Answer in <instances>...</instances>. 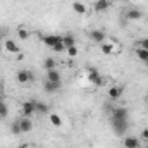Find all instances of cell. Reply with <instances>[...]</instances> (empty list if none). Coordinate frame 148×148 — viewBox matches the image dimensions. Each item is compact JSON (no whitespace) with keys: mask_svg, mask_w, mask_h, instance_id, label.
I'll list each match as a JSON object with an SVG mask.
<instances>
[{"mask_svg":"<svg viewBox=\"0 0 148 148\" xmlns=\"http://www.w3.org/2000/svg\"><path fill=\"white\" fill-rule=\"evenodd\" d=\"M17 122H19V127H21V133L24 134V133H29V131H33V121H31V117H19L17 119Z\"/></svg>","mask_w":148,"mask_h":148,"instance_id":"obj_5","label":"cell"},{"mask_svg":"<svg viewBox=\"0 0 148 148\" xmlns=\"http://www.w3.org/2000/svg\"><path fill=\"white\" fill-rule=\"evenodd\" d=\"M7 115H9V105L2 100L0 102V119H5Z\"/></svg>","mask_w":148,"mask_h":148,"instance_id":"obj_24","label":"cell"},{"mask_svg":"<svg viewBox=\"0 0 148 148\" xmlns=\"http://www.w3.org/2000/svg\"><path fill=\"white\" fill-rule=\"evenodd\" d=\"M143 148H148V143H147V145H145V147H143Z\"/></svg>","mask_w":148,"mask_h":148,"instance_id":"obj_33","label":"cell"},{"mask_svg":"<svg viewBox=\"0 0 148 148\" xmlns=\"http://www.w3.org/2000/svg\"><path fill=\"white\" fill-rule=\"evenodd\" d=\"M134 55L141 60V62H145V60H148V50H145V48H141V47H136L134 48Z\"/></svg>","mask_w":148,"mask_h":148,"instance_id":"obj_19","label":"cell"},{"mask_svg":"<svg viewBox=\"0 0 148 148\" xmlns=\"http://www.w3.org/2000/svg\"><path fill=\"white\" fill-rule=\"evenodd\" d=\"M10 133H12V134H23V133H21V127H19V122H17V121H14V122H12V126H10Z\"/></svg>","mask_w":148,"mask_h":148,"instance_id":"obj_25","label":"cell"},{"mask_svg":"<svg viewBox=\"0 0 148 148\" xmlns=\"http://www.w3.org/2000/svg\"><path fill=\"white\" fill-rule=\"evenodd\" d=\"M0 38H2V35H0Z\"/></svg>","mask_w":148,"mask_h":148,"instance_id":"obj_36","label":"cell"},{"mask_svg":"<svg viewBox=\"0 0 148 148\" xmlns=\"http://www.w3.org/2000/svg\"><path fill=\"white\" fill-rule=\"evenodd\" d=\"M112 127H114V133L122 136L126 134L127 131V119H112Z\"/></svg>","mask_w":148,"mask_h":148,"instance_id":"obj_3","label":"cell"},{"mask_svg":"<svg viewBox=\"0 0 148 148\" xmlns=\"http://www.w3.org/2000/svg\"><path fill=\"white\" fill-rule=\"evenodd\" d=\"M3 48H5V52H9V53H16V55L21 53V52H19L21 48H19V45H17L14 40H5V41H3Z\"/></svg>","mask_w":148,"mask_h":148,"instance_id":"obj_9","label":"cell"},{"mask_svg":"<svg viewBox=\"0 0 148 148\" xmlns=\"http://www.w3.org/2000/svg\"><path fill=\"white\" fill-rule=\"evenodd\" d=\"M141 17H143V12L140 9H129L126 12V19L127 21H140Z\"/></svg>","mask_w":148,"mask_h":148,"instance_id":"obj_13","label":"cell"},{"mask_svg":"<svg viewBox=\"0 0 148 148\" xmlns=\"http://www.w3.org/2000/svg\"><path fill=\"white\" fill-rule=\"evenodd\" d=\"M2 100H3V97H2V93H0V102H2Z\"/></svg>","mask_w":148,"mask_h":148,"instance_id":"obj_32","label":"cell"},{"mask_svg":"<svg viewBox=\"0 0 148 148\" xmlns=\"http://www.w3.org/2000/svg\"><path fill=\"white\" fill-rule=\"evenodd\" d=\"M48 112H50L48 105L43 103V102H40V100H36V114H48Z\"/></svg>","mask_w":148,"mask_h":148,"instance_id":"obj_23","label":"cell"},{"mask_svg":"<svg viewBox=\"0 0 148 148\" xmlns=\"http://www.w3.org/2000/svg\"><path fill=\"white\" fill-rule=\"evenodd\" d=\"M19 148H29V145H28V143H24V145H21Z\"/></svg>","mask_w":148,"mask_h":148,"instance_id":"obj_31","label":"cell"},{"mask_svg":"<svg viewBox=\"0 0 148 148\" xmlns=\"http://www.w3.org/2000/svg\"><path fill=\"white\" fill-rule=\"evenodd\" d=\"M110 115H112V119H127L129 110L126 107H114V110H112Z\"/></svg>","mask_w":148,"mask_h":148,"instance_id":"obj_11","label":"cell"},{"mask_svg":"<svg viewBox=\"0 0 148 148\" xmlns=\"http://www.w3.org/2000/svg\"><path fill=\"white\" fill-rule=\"evenodd\" d=\"M43 88H45V91H47V93H57V91L62 88V81H60V83H53V81H48V79H45V83H43Z\"/></svg>","mask_w":148,"mask_h":148,"instance_id":"obj_8","label":"cell"},{"mask_svg":"<svg viewBox=\"0 0 148 148\" xmlns=\"http://www.w3.org/2000/svg\"><path fill=\"white\" fill-rule=\"evenodd\" d=\"M141 140H143V141H148V127H145V129L141 131Z\"/></svg>","mask_w":148,"mask_h":148,"instance_id":"obj_30","label":"cell"},{"mask_svg":"<svg viewBox=\"0 0 148 148\" xmlns=\"http://www.w3.org/2000/svg\"><path fill=\"white\" fill-rule=\"evenodd\" d=\"M16 81L19 84H28L29 81H33V73L28 71V69H19L16 73Z\"/></svg>","mask_w":148,"mask_h":148,"instance_id":"obj_4","label":"cell"},{"mask_svg":"<svg viewBox=\"0 0 148 148\" xmlns=\"http://www.w3.org/2000/svg\"><path fill=\"white\" fill-rule=\"evenodd\" d=\"M62 43H64L66 48H69V47H74L76 45V40H74L73 35H64L62 36Z\"/></svg>","mask_w":148,"mask_h":148,"instance_id":"obj_22","label":"cell"},{"mask_svg":"<svg viewBox=\"0 0 148 148\" xmlns=\"http://www.w3.org/2000/svg\"><path fill=\"white\" fill-rule=\"evenodd\" d=\"M100 76H102V74H100V71H98L97 67H88V69H86V77H88V81H90L91 84H93Z\"/></svg>","mask_w":148,"mask_h":148,"instance_id":"obj_15","label":"cell"},{"mask_svg":"<svg viewBox=\"0 0 148 148\" xmlns=\"http://www.w3.org/2000/svg\"><path fill=\"white\" fill-rule=\"evenodd\" d=\"M47 79H48V81H53V83H60V81H62L60 73H59L57 69H50V71H47Z\"/></svg>","mask_w":148,"mask_h":148,"instance_id":"obj_17","label":"cell"},{"mask_svg":"<svg viewBox=\"0 0 148 148\" xmlns=\"http://www.w3.org/2000/svg\"><path fill=\"white\" fill-rule=\"evenodd\" d=\"M55 66H57V60H55L53 57H47V59H45V62H43V67H45L47 71L55 69Z\"/></svg>","mask_w":148,"mask_h":148,"instance_id":"obj_20","label":"cell"},{"mask_svg":"<svg viewBox=\"0 0 148 148\" xmlns=\"http://www.w3.org/2000/svg\"><path fill=\"white\" fill-rule=\"evenodd\" d=\"M122 93H124V88L122 86H119V84H114L109 88V91H107V95H109V98H110L112 102H117L121 97H122Z\"/></svg>","mask_w":148,"mask_h":148,"instance_id":"obj_6","label":"cell"},{"mask_svg":"<svg viewBox=\"0 0 148 148\" xmlns=\"http://www.w3.org/2000/svg\"><path fill=\"white\" fill-rule=\"evenodd\" d=\"M145 64H147V66H148V60H145Z\"/></svg>","mask_w":148,"mask_h":148,"instance_id":"obj_35","label":"cell"},{"mask_svg":"<svg viewBox=\"0 0 148 148\" xmlns=\"http://www.w3.org/2000/svg\"><path fill=\"white\" fill-rule=\"evenodd\" d=\"M36 114V100H26L21 103V115L23 117H31Z\"/></svg>","mask_w":148,"mask_h":148,"instance_id":"obj_1","label":"cell"},{"mask_svg":"<svg viewBox=\"0 0 148 148\" xmlns=\"http://www.w3.org/2000/svg\"><path fill=\"white\" fill-rule=\"evenodd\" d=\"M48 121H50V124H52L53 127H60V126H62V119H60V115L55 114V112L48 114Z\"/></svg>","mask_w":148,"mask_h":148,"instance_id":"obj_18","label":"cell"},{"mask_svg":"<svg viewBox=\"0 0 148 148\" xmlns=\"http://www.w3.org/2000/svg\"><path fill=\"white\" fill-rule=\"evenodd\" d=\"M29 29L28 28H24V26H19L17 28V36H19V40H28L29 38Z\"/></svg>","mask_w":148,"mask_h":148,"instance_id":"obj_21","label":"cell"},{"mask_svg":"<svg viewBox=\"0 0 148 148\" xmlns=\"http://www.w3.org/2000/svg\"><path fill=\"white\" fill-rule=\"evenodd\" d=\"M124 147L126 148H141V141L136 136H126L124 138Z\"/></svg>","mask_w":148,"mask_h":148,"instance_id":"obj_12","label":"cell"},{"mask_svg":"<svg viewBox=\"0 0 148 148\" xmlns=\"http://www.w3.org/2000/svg\"><path fill=\"white\" fill-rule=\"evenodd\" d=\"M136 47H141V48L148 50V38H141L140 41H136Z\"/></svg>","mask_w":148,"mask_h":148,"instance_id":"obj_27","label":"cell"},{"mask_svg":"<svg viewBox=\"0 0 148 148\" xmlns=\"http://www.w3.org/2000/svg\"><path fill=\"white\" fill-rule=\"evenodd\" d=\"M103 84H105V77H103V76H100V77L93 83V86H97V88H102Z\"/></svg>","mask_w":148,"mask_h":148,"instance_id":"obj_29","label":"cell"},{"mask_svg":"<svg viewBox=\"0 0 148 148\" xmlns=\"http://www.w3.org/2000/svg\"><path fill=\"white\" fill-rule=\"evenodd\" d=\"M110 5H112L110 0H97V2L93 3V9H95L97 12H105Z\"/></svg>","mask_w":148,"mask_h":148,"instance_id":"obj_14","label":"cell"},{"mask_svg":"<svg viewBox=\"0 0 148 148\" xmlns=\"http://www.w3.org/2000/svg\"><path fill=\"white\" fill-rule=\"evenodd\" d=\"M90 38H91L95 43L102 45V43L105 41V38H107V36H105V33H103L102 29H91V31H90Z\"/></svg>","mask_w":148,"mask_h":148,"instance_id":"obj_10","label":"cell"},{"mask_svg":"<svg viewBox=\"0 0 148 148\" xmlns=\"http://www.w3.org/2000/svg\"><path fill=\"white\" fill-rule=\"evenodd\" d=\"M52 50H53V52H57V53H60V52H64V50H66V47H64V43L60 41V43H57Z\"/></svg>","mask_w":148,"mask_h":148,"instance_id":"obj_28","label":"cell"},{"mask_svg":"<svg viewBox=\"0 0 148 148\" xmlns=\"http://www.w3.org/2000/svg\"><path fill=\"white\" fill-rule=\"evenodd\" d=\"M121 2H129V0H121Z\"/></svg>","mask_w":148,"mask_h":148,"instance_id":"obj_34","label":"cell"},{"mask_svg":"<svg viewBox=\"0 0 148 148\" xmlns=\"http://www.w3.org/2000/svg\"><path fill=\"white\" fill-rule=\"evenodd\" d=\"M100 48H102V53L103 55H112V53H117L119 50H121V47H119V43L117 41H103L102 45H100Z\"/></svg>","mask_w":148,"mask_h":148,"instance_id":"obj_2","label":"cell"},{"mask_svg":"<svg viewBox=\"0 0 148 148\" xmlns=\"http://www.w3.org/2000/svg\"><path fill=\"white\" fill-rule=\"evenodd\" d=\"M73 10L76 12V14H79V16H84V14L88 12V7H86L83 2L76 0V2H73Z\"/></svg>","mask_w":148,"mask_h":148,"instance_id":"obj_16","label":"cell"},{"mask_svg":"<svg viewBox=\"0 0 148 148\" xmlns=\"http://www.w3.org/2000/svg\"><path fill=\"white\" fill-rule=\"evenodd\" d=\"M66 52H67V55L74 59V57H77V47L74 45V47H69V48H66Z\"/></svg>","mask_w":148,"mask_h":148,"instance_id":"obj_26","label":"cell"},{"mask_svg":"<svg viewBox=\"0 0 148 148\" xmlns=\"http://www.w3.org/2000/svg\"><path fill=\"white\" fill-rule=\"evenodd\" d=\"M41 40H43V43H45L48 48H53L57 43L62 41V36H59V35H45Z\"/></svg>","mask_w":148,"mask_h":148,"instance_id":"obj_7","label":"cell"}]
</instances>
